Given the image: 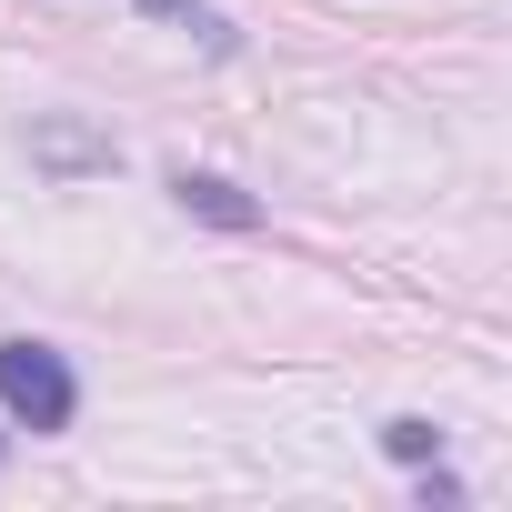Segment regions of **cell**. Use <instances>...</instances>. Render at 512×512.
<instances>
[{"label": "cell", "instance_id": "cell-2", "mask_svg": "<svg viewBox=\"0 0 512 512\" xmlns=\"http://www.w3.org/2000/svg\"><path fill=\"white\" fill-rule=\"evenodd\" d=\"M31 161L41 171H61V181H81V171H111L121 151H111V131H91V121H31Z\"/></svg>", "mask_w": 512, "mask_h": 512}, {"label": "cell", "instance_id": "cell-1", "mask_svg": "<svg viewBox=\"0 0 512 512\" xmlns=\"http://www.w3.org/2000/svg\"><path fill=\"white\" fill-rule=\"evenodd\" d=\"M0 412H11L21 432H71L81 372H71L51 342H0Z\"/></svg>", "mask_w": 512, "mask_h": 512}, {"label": "cell", "instance_id": "cell-4", "mask_svg": "<svg viewBox=\"0 0 512 512\" xmlns=\"http://www.w3.org/2000/svg\"><path fill=\"white\" fill-rule=\"evenodd\" d=\"M151 21H181V31H201V51H231V21L211 11V0H141Z\"/></svg>", "mask_w": 512, "mask_h": 512}, {"label": "cell", "instance_id": "cell-3", "mask_svg": "<svg viewBox=\"0 0 512 512\" xmlns=\"http://www.w3.org/2000/svg\"><path fill=\"white\" fill-rule=\"evenodd\" d=\"M171 201L191 221H221V231H262V201H251L241 181H221V171H171Z\"/></svg>", "mask_w": 512, "mask_h": 512}, {"label": "cell", "instance_id": "cell-5", "mask_svg": "<svg viewBox=\"0 0 512 512\" xmlns=\"http://www.w3.org/2000/svg\"><path fill=\"white\" fill-rule=\"evenodd\" d=\"M382 452H392V462H432V452H442V432H432L422 412H402V422H382Z\"/></svg>", "mask_w": 512, "mask_h": 512}]
</instances>
